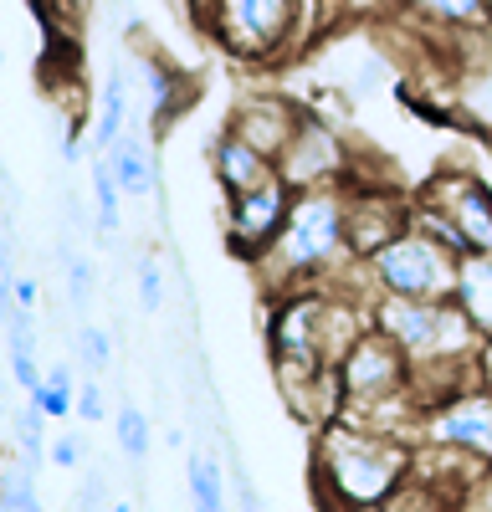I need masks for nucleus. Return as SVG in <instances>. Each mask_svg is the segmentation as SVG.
Segmentation results:
<instances>
[{"label": "nucleus", "mask_w": 492, "mask_h": 512, "mask_svg": "<svg viewBox=\"0 0 492 512\" xmlns=\"http://www.w3.org/2000/svg\"><path fill=\"white\" fill-rule=\"evenodd\" d=\"M62 277H67V297H72V308H77V313H88L93 287H98V267L88 262V256H77L67 241H62Z\"/></svg>", "instance_id": "23"}, {"label": "nucleus", "mask_w": 492, "mask_h": 512, "mask_svg": "<svg viewBox=\"0 0 492 512\" xmlns=\"http://www.w3.org/2000/svg\"><path fill=\"white\" fill-rule=\"evenodd\" d=\"M426 200L457 221V231L467 236L472 251H492V190L487 185H477L472 175H451Z\"/></svg>", "instance_id": "9"}, {"label": "nucleus", "mask_w": 492, "mask_h": 512, "mask_svg": "<svg viewBox=\"0 0 492 512\" xmlns=\"http://www.w3.org/2000/svg\"><path fill=\"white\" fill-rule=\"evenodd\" d=\"M487 118H492V82H487Z\"/></svg>", "instance_id": "33"}, {"label": "nucleus", "mask_w": 492, "mask_h": 512, "mask_svg": "<svg viewBox=\"0 0 492 512\" xmlns=\"http://www.w3.org/2000/svg\"><path fill=\"white\" fill-rule=\"evenodd\" d=\"M47 420H52V415L41 410L31 395H26V405L16 410V420H11V425H16V451H21L31 466L52 461V446H47Z\"/></svg>", "instance_id": "21"}, {"label": "nucleus", "mask_w": 492, "mask_h": 512, "mask_svg": "<svg viewBox=\"0 0 492 512\" xmlns=\"http://www.w3.org/2000/svg\"><path fill=\"white\" fill-rule=\"evenodd\" d=\"M123 128H129V77H123V62L108 72L103 98H98V123H93V149L103 154Z\"/></svg>", "instance_id": "15"}, {"label": "nucleus", "mask_w": 492, "mask_h": 512, "mask_svg": "<svg viewBox=\"0 0 492 512\" xmlns=\"http://www.w3.org/2000/svg\"><path fill=\"white\" fill-rule=\"evenodd\" d=\"M211 169H216V180L226 185V195L252 190V185H262V180L277 175V164H272L257 144H246L236 128H226V134L216 139V149H211Z\"/></svg>", "instance_id": "12"}, {"label": "nucleus", "mask_w": 492, "mask_h": 512, "mask_svg": "<svg viewBox=\"0 0 492 512\" xmlns=\"http://www.w3.org/2000/svg\"><path fill=\"white\" fill-rule=\"evenodd\" d=\"M410 11H421L436 26H457V31L492 26V0H410Z\"/></svg>", "instance_id": "17"}, {"label": "nucleus", "mask_w": 492, "mask_h": 512, "mask_svg": "<svg viewBox=\"0 0 492 512\" xmlns=\"http://www.w3.org/2000/svg\"><path fill=\"white\" fill-rule=\"evenodd\" d=\"M287 205H293V185L282 175H272L252 190H236L231 210H226V246L241 262H257V256L277 241V231L287 221Z\"/></svg>", "instance_id": "6"}, {"label": "nucleus", "mask_w": 492, "mask_h": 512, "mask_svg": "<svg viewBox=\"0 0 492 512\" xmlns=\"http://www.w3.org/2000/svg\"><path fill=\"white\" fill-rule=\"evenodd\" d=\"M118 21H123V26H129V31H139V11L129 6V0H118Z\"/></svg>", "instance_id": "32"}, {"label": "nucleus", "mask_w": 492, "mask_h": 512, "mask_svg": "<svg viewBox=\"0 0 492 512\" xmlns=\"http://www.w3.org/2000/svg\"><path fill=\"white\" fill-rule=\"evenodd\" d=\"M457 303L477 333L492 338V251H467L457 262Z\"/></svg>", "instance_id": "13"}, {"label": "nucleus", "mask_w": 492, "mask_h": 512, "mask_svg": "<svg viewBox=\"0 0 492 512\" xmlns=\"http://www.w3.org/2000/svg\"><path fill=\"white\" fill-rule=\"evenodd\" d=\"M41 507V492L31 482V461L21 456V466L6 472V492H0V512H36Z\"/></svg>", "instance_id": "26"}, {"label": "nucleus", "mask_w": 492, "mask_h": 512, "mask_svg": "<svg viewBox=\"0 0 492 512\" xmlns=\"http://www.w3.org/2000/svg\"><path fill=\"white\" fill-rule=\"evenodd\" d=\"M77 415L88 420V425H103V420H108V400H103L98 374H88V379L77 384Z\"/></svg>", "instance_id": "27"}, {"label": "nucleus", "mask_w": 492, "mask_h": 512, "mask_svg": "<svg viewBox=\"0 0 492 512\" xmlns=\"http://www.w3.org/2000/svg\"><path fill=\"white\" fill-rule=\"evenodd\" d=\"M410 451L400 436L390 431H369V425H349V420H323L318 446H313V466L318 477L334 487L339 502L349 507H385L395 502V487L410 482Z\"/></svg>", "instance_id": "2"}, {"label": "nucleus", "mask_w": 492, "mask_h": 512, "mask_svg": "<svg viewBox=\"0 0 492 512\" xmlns=\"http://www.w3.org/2000/svg\"><path fill=\"white\" fill-rule=\"evenodd\" d=\"M82 154H88V149H82V139H77V134H67V139H62V164H77Z\"/></svg>", "instance_id": "31"}, {"label": "nucleus", "mask_w": 492, "mask_h": 512, "mask_svg": "<svg viewBox=\"0 0 492 512\" xmlns=\"http://www.w3.org/2000/svg\"><path fill=\"white\" fill-rule=\"evenodd\" d=\"M139 303H144V313H159L164 308V267L159 262H139Z\"/></svg>", "instance_id": "28"}, {"label": "nucleus", "mask_w": 492, "mask_h": 512, "mask_svg": "<svg viewBox=\"0 0 492 512\" xmlns=\"http://www.w3.org/2000/svg\"><path fill=\"white\" fill-rule=\"evenodd\" d=\"M185 482H190V502L200 507V512H221L226 507V477H221V456L216 451H205V446H195L190 456H185Z\"/></svg>", "instance_id": "16"}, {"label": "nucleus", "mask_w": 492, "mask_h": 512, "mask_svg": "<svg viewBox=\"0 0 492 512\" xmlns=\"http://www.w3.org/2000/svg\"><path fill=\"white\" fill-rule=\"evenodd\" d=\"M52 466H57V472H77V466H82L77 436H57V441H52Z\"/></svg>", "instance_id": "29"}, {"label": "nucleus", "mask_w": 492, "mask_h": 512, "mask_svg": "<svg viewBox=\"0 0 492 512\" xmlns=\"http://www.w3.org/2000/svg\"><path fill=\"white\" fill-rule=\"evenodd\" d=\"M41 410H47L52 420H67V415H77V379H72V364H52L47 369V379L36 384V390H26Z\"/></svg>", "instance_id": "20"}, {"label": "nucleus", "mask_w": 492, "mask_h": 512, "mask_svg": "<svg viewBox=\"0 0 492 512\" xmlns=\"http://www.w3.org/2000/svg\"><path fill=\"white\" fill-rule=\"evenodd\" d=\"M113 441H118V451H123V461H134V466H144L149 461V451H154V425H149V415L139 410V405H123L118 415H113Z\"/></svg>", "instance_id": "19"}, {"label": "nucleus", "mask_w": 492, "mask_h": 512, "mask_svg": "<svg viewBox=\"0 0 492 512\" xmlns=\"http://www.w3.org/2000/svg\"><path fill=\"white\" fill-rule=\"evenodd\" d=\"M339 379H344V405L405 395L410 390V359H405V349L395 344V338H385L375 323H369L359 333V344L339 359Z\"/></svg>", "instance_id": "5"}, {"label": "nucleus", "mask_w": 492, "mask_h": 512, "mask_svg": "<svg viewBox=\"0 0 492 512\" xmlns=\"http://www.w3.org/2000/svg\"><path fill=\"white\" fill-rule=\"evenodd\" d=\"M93 216H98V236H113L123 221V185L113 175L108 154H93Z\"/></svg>", "instance_id": "18"}, {"label": "nucleus", "mask_w": 492, "mask_h": 512, "mask_svg": "<svg viewBox=\"0 0 492 512\" xmlns=\"http://www.w3.org/2000/svg\"><path fill=\"white\" fill-rule=\"evenodd\" d=\"M6 354H11V379L21 390H36L41 379V364H36V333H6Z\"/></svg>", "instance_id": "24"}, {"label": "nucleus", "mask_w": 492, "mask_h": 512, "mask_svg": "<svg viewBox=\"0 0 492 512\" xmlns=\"http://www.w3.org/2000/svg\"><path fill=\"white\" fill-rule=\"evenodd\" d=\"M144 77H149V123L154 128H164L175 113H180V98H175V72L164 67V62H149L144 67Z\"/></svg>", "instance_id": "22"}, {"label": "nucleus", "mask_w": 492, "mask_h": 512, "mask_svg": "<svg viewBox=\"0 0 492 512\" xmlns=\"http://www.w3.org/2000/svg\"><path fill=\"white\" fill-rule=\"evenodd\" d=\"M477 374H482V384L492 390V338H482V349H477Z\"/></svg>", "instance_id": "30"}, {"label": "nucleus", "mask_w": 492, "mask_h": 512, "mask_svg": "<svg viewBox=\"0 0 492 512\" xmlns=\"http://www.w3.org/2000/svg\"><path fill=\"white\" fill-rule=\"evenodd\" d=\"M359 262L349 246V195L334 185H313V190H293L287 221L277 231V241L257 256L262 277L277 292H298L308 277Z\"/></svg>", "instance_id": "1"}, {"label": "nucleus", "mask_w": 492, "mask_h": 512, "mask_svg": "<svg viewBox=\"0 0 492 512\" xmlns=\"http://www.w3.org/2000/svg\"><path fill=\"white\" fill-rule=\"evenodd\" d=\"M298 118H303L298 108H287L277 98H252V103H236V113H231L226 128H236L246 144H257L277 164L287 154V144H293V134H298Z\"/></svg>", "instance_id": "10"}, {"label": "nucleus", "mask_w": 492, "mask_h": 512, "mask_svg": "<svg viewBox=\"0 0 492 512\" xmlns=\"http://www.w3.org/2000/svg\"><path fill=\"white\" fill-rule=\"evenodd\" d=\"M344 169V144L328 123L318 118H298V134L287 144V154L277 159V175L293 190H313V185H334Z\"/></svg>", "instance_id": "8"}, {"label": "nucleus", "mask_w": 492, "mask_h": 512, "mask_svg": "<svg viewBox=\"0 0 492 512\" xmlns=\"http://www.w3.org/2000/svg\"><path fill=\"white\" fill-rule=\"evenodd\" d=\"M405 226H410V210L400 200H385L375 190H369V200L349 195V246H354L359 262H369V256H375L390 236H400Z\"/></svg>", "instance_id": "11"}, {"label": "nucleus", "mask_w": 492, "mask_h": 512, "mask_svg": "<svg viewBox=\"0 0 492 512\" xmlns=\"http://www.w3.org/2000/svg\"><path fill=\"white\" fill-rule=\"evenodd\" d=\"M457 262L462 256L451 251L441 236L405 226L400 236H390L375 256H369V282L375 292H395V297H431V303H446L457 297Z\"/></svg>", "instance_id": "4"}, {"label": "nucleus", "mask_w": 492, "mask_h": 512, "mask_svg": "<svg viewBox=\"0 0 492 512\" xmlns=\"http://www.w3.org/2000/svg\"><path fill=\"white\" fill-rule=\"evenodd\" d=\"M421 436L441 441V446H457V451H472L492 466V390L487 384H472V390H462L457 400L431 405Z\"/></svg>", "instance_id": "7"}, {"label": "nucleus", "mask_w": 492, "mask_h": 512, "mask_svg": "<svg viewBox=\"0 0 492 512\" xmlns=\"http://www.w3.org/2000/svg\"><path fill=\"white\" fill-rule=\"evenodd\" d=\"M103 154H108V164H113L123 195H134V200L154 195V159H149V144L134 134V128H123V134H118Z\"/></svg>", "instance_id": "14"}, {"label": "nucleus", "mask_w": 492, "mask_h": 512, "mask_svg": "<svg viewBox=\"0 0 492 512\" xmlns=\"http://www.w3.org/2000/svg\"><path fill=\"white\" fill-rule=\"evenodd\" d=\"M308 0H200L205 31H211L236 62H277L298 52L303 41V16Z\"/></svg>", "instance_id": "3"}, {"label": "nucleus", "mask_w": 492, "mask_h": 512, "mask_svg": "<svg viewBox=\"0 0 492 512\" xmlns=\"http://www.w3.org/2000/svg\"><path fill=\"white\" fill-rule=\"evenodd\" d=\"M72 349H77V359H82V369H88V374H103L113 364V338L98 323H82L77 338H72Z\"/></svg>", "instance_id": "25"}]
</instances>
